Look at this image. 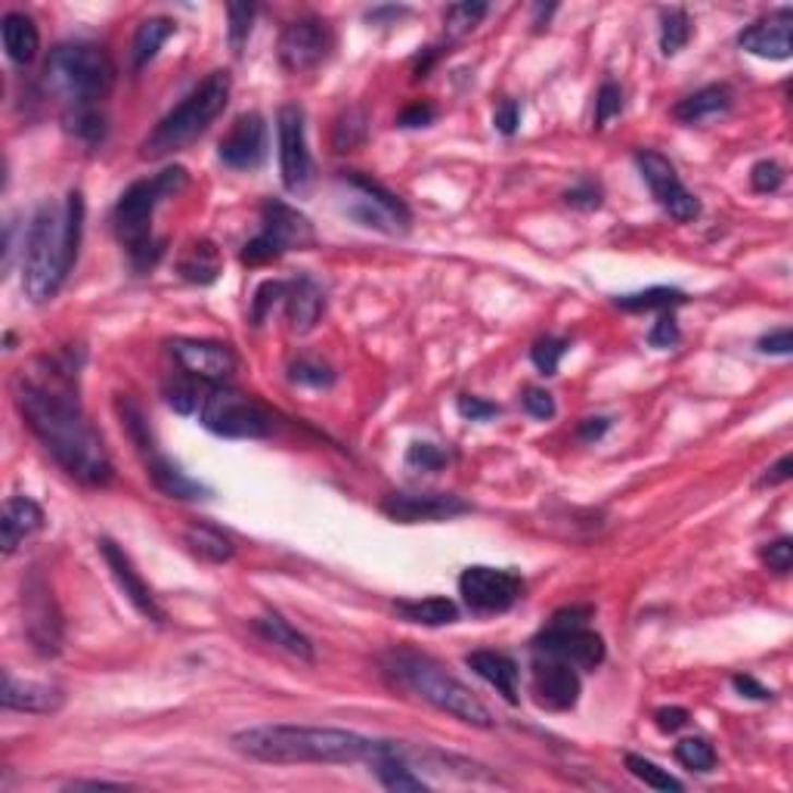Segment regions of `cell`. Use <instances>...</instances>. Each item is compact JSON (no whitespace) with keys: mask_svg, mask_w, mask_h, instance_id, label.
I'll return each instance as SVG.
<instances>
[{"mask_svg":"<svg viewBox=\"0 0 793 793\" xmlns=\"http://www.w3.org/2000/svg\"><path fill=\"white\" fill-rule=\"evenodd\" d=\"M47 372H22L13 382V400L25 425L38 437L53 462L84 486H106L116 478V465L106 441L72 391V372L44 363Z\"/></svg>","mask_w":793,"mask_h":793,"instance_id":"cell-1","label":"cell"},{"mask_svg":"<svg viewBox=\"0 0 793 793\" xmlns=\"http://www.w3.org/2000/svg\"><path fill=\"white\" fill-rule=\"evenodd\" d=\"M84 230V199L81 193H69L65 212H59L53 202H44L25 232V252H22V289L35 301H53L72 271Z\"/></svg>","mask_w":793,"mask_h":793,"instance_id":"cell-2","label":"cell"},{"mask_svg":"<svg viewBox=\"0 0 793 793\" xmlns=\"http://www.w3.org/2000/svg\"><path fill=\"white\" fill-rule=\"evenodd\" d=\"M232 750L257 762L298 766V762H360L372 754V741L345 729L323 725H254L230 737Z\"/></svg>","mask_w":793,"mask_h":793,"instance_id":"cell-3","label":"cell"},{"mask_svg":"<svg viewBox=\"0 0 793 793\" xmlns=\"http://www.w3.org/2000/svg\"><path fill=\"white\" fill-rule=\"evenodd\" d=\"M387 676L394 678L409 695L422 697L425 704L437 707L441 713H449L465 725L474 729H493V713L486 704L474 695L465 682L449 676L444 666L419 651H391L385 658Z\"/></svg>","mask_w":793,"mask_h":793,"instance_id":"cell-4","label":"cell"},{"mask_svg":"<svg viewBox=\"0 0 793 793\" xmlns=\"http://www.w3.org/2000/svg\"><path fill=\"white\" fill-rule=\"evenodd\" d=\"M183 187H187V171L183 168H165L161 175L131 183L116 202L112 227H116V236L121 239V245L131 254L136 271H146V267H153L155 261H158L161 242L153 239L155 208L165 199L180 193Z\"/></svg>","mask_w":793,"mask_h":793,"instance_id":"cell-5","label":"cell"},{"mask_svg":"<svg viewBox=\"0 0 793 793\" xmlns=\"http://www.w3.org/2000/svg\"><path fill=\"white\" fill-rule=\"evenodd\" d=\"M44 81L65 109L103 106L116 87V62L99 44H59L44 65Z\"/></svg>","mask_w":793,"mask_h":793,"instance_id":"cell-6","label":"cell"},{"mask_svg":"<svg viewBox=\"0 0 793 793\" xmlns=\"http://www.w3.org/2000/svg\"><path fill=\"white\" fill-rule=\"evenodd\" d=\"M230 72H212L199 87H193L183 103H177L168 116L155 124V131L143 140V158H168L187 149L193 140L212 128V121L230 103Z\"/></svg>","mask_w":793,"mask_h":793,"instance_id":"cell-7","label":"cell"},{"mask_svg":"<svg viewBox=\"0 0 793 793\" xmlns=\"http://www.w3.org/2000/svg\"><path fill=\"white\" fill-rule=\"evenodd\" d=\"M199 422L227 441H257V437H267L276 425L271 409L261 407L254 397L230 385L205 387Z\"/></svg>","mask_w":793,"mask_h":793,"instance_id":"cell-8","label":"cell"},{"mask_svg":"<svg viewBox=\"0 0 793 793\" xmlns=\"http://www.w3.org/2000/svg\"><path fill=\"white\" fill-rule=\"evenodd\" d=\"M592 617V608H564L558 611L549 629H542L533 639L537 654L564 660L574 670H596L604 663V639L586 626Z\"/></svg>","mask_w":793,"mask_h":793,"instance_id":"cell-9","label":"cell"},{"mask_svg":"<svg viewBox=\"0 0 793 793\" xmlns=\"http://www.w3.org/2000/svg\"><path fill=\"white\" fill-rule=\"evenodd\" d=\"M345 183L353 190V202H350L348 214L372 230L382 232H407L409 230V208L404 205L400 195L385 190L382 183L369 180V177L350 171L345 175Z\"/></svg>","mask_w":793,"mask_h":793,"instance_id":"cell-10","label":"cell"},{"mask_svg":"<svg viewBox=\"0 0 793 793\" xmlns=\"http://www.w3.org/2000/svg\"><path fill=\"white\" fill-rule=\"evenodd\" d=\"M459 592L474 614H503L521 599L524 582L512 570H496V567L478 564V567H468L459 577Z\"/></svg>","mask_w":793,"mask_h":793,"instance_id":"cell-11","label":"cell"},{"mask_svg":"<svg viewBox=\"0 0 793 793\" xmlns=\"http://www.w3.org/2000/svg\"><path fill=\"white\" fill-rule=\"evenodd\" d=\"M332 28L316 16H304L286 25L283 38H279V62L291 75H304L313 72L320 62H326L332 50Z\"/></svg>","mask_w":793,"mask_h":793,"instance_id":"cell-12","label":"cell"},{"mask_svg":"<svg viewBox=\"0 0 793 793\" xmlns=\"http://www.w3.org/2000/svg\"><path fill=\"white\" fill-rule=\"evenodd\" d=\"M636 161H639L641 177H645V183L651 187V195L658 199L660 208L670 214L673 220H678V224L695 220L697 214H700V202L685 190V183L678 180L673 161L663 158L660 153H654V149H641V153L636 155Z\"/></svg>","mask_w":793,"mask_h":793,"instance_id":"cell-13","label":"cell"},{"mask_svg":"<svg viewBox=\"0 0 793 793\" xmlns=\"http://www.w3.org/2000/svg\"><path fill=\"white\" fill-rule=\"evenodd\" d=\"M276 134H279V171L289 193H298L310 183L313 161H310L308 134H304V112L298 106H283L276 116Z\"/></svg>","mask_w":793,"mask_h":793,"instance_id":"cell-14","label":"cell"},{"mask_svg":"<svg viewBox=\"0 0 793 793\" xmlns=\"http://www.w3.org/2000/svg\"><path fill=\"white\" fill-rule=\"evenodd\" d=\"M530 670H533L530 673V695L537 700V707L549 710V713H564V710L577 707L580 676H577L574 666H567L564 660L537 654Z\"/></svg>","mask_w":793,"mask_h":793,"instance_id":"cell-15","label":"cell"},{"mask_svg":"<svg viewBox=\"0 0 793 793\" xmlns=\"http://www.w3.org/2000/svg\"><path fill=\"white\" fill-rule=\"evenodd\" d=\"M171 353L187 375L205 385H227V379L236 372V353L230 345H220V341L177 338L171 341Z\"/></svg>","mask_w":793,"mask_h":793,"instance_id":"cell-16","label":"cell"},{"mask_svg":"<svg viewBox=\"0 0 793 793\" xmlns=\"http://www.w3.org/2000/svg\"><path fill=\"white\" fill-rule=\"evenodd\" d=\"M261 224L264 230L257 232L261 239H267L276 254L283 257L286 252H308L316 245V232L304 214L291 208L279 199H267L261 208Z\"/></svg>","mask_w":793,"mask_h":793,"instance_id":"cell-17","label":"cell"},{"mask_svg":"<svg viewBox=\"0 0 793 793\" xmlns=\"http://www.w3.org/2000/svg\"><path fill=\"white\" fill-rule=\"evenodd\" d=\"M382 512L397 524H422L459 518L471 512V505L453 493H391L382 503Z\"/></svg>","mask_w":793,"mask_h":793,"instance_id":"cell-18","label":"cell"},{"mask_svg":"<svg viewBox=\"0 0 793 793\" xmlns=\"http://www.w3.org/2000/svg\"><path fill=\"white\" fill-rule=\"evenodd\" d=\"M220 161L232 171H254L267 155V124L257 112H245L232 121L227 136L220 140Z\"/></svg>","mask_w":793,"mask_h":793,"instance_id":"cell-19","label":"cell"},{"mask_svg":"<svg viewBox=\"0 0 793 793\" xmlns=\"http://www.w3.org/2000/svg\"><path fill=\"white\" fill-rule=\"evenodd\" d=\"M99 555L106 558V567L112 570V577H116V582L121 586V592L128 596V601L134 604L143 617L153 620V623H165V620H168L165 608L155 601L153 589H149L146 580L140 577V570H136L134 562H131V555H128L118 542L99 540Z\"/></svg>","mask_w":793,"mask_h":793,"instance_id":"cell-20","label":"cell"},{"mask_svg":"<svg viewBox=\"0 0 793 793\" xmlns=\"http://www.w3.org/2000/svg\"><path fill=\"white\" fill-rule=\"evenodd\" d=\"M25 626H28V639L35 641L40 654H59L62 648V623H59L57 608L50 599V589L40 580H32L25 589Z\"/></svg>","mask_w":793,"mask_h":793,"instance_id":"cell-21","label":"cell"},{"mask_svg":"<svg viewBox=\"0 0 793 793\" xmlns=\"http://www.w3.org/2000/svg\"><path fill=\"white\" fill-rule=\"evenodd\" d=\"M737 44L762 59H791L793 53V13L778 10L769 20L754 22L747 32H741Z\"/></svg>","mask_w":793,"mask_h":793,"instance_id":"cell-22","label":"cell"},{"mask_svg":"<svg viewBox=\"0 0 793 793\" xmlns=\"http://www.w3.org/2000/svg\"><path fill=\"white\" fill-rule=\"evenodd\" d=\"M3 707L7 710H20V713H57L65 704V695L57 685H44V682H32V678H16L13 673H3Z\"/></svg>","mask_w":793,"mask_h":793,"instance_id":"cell-23","label":"cell"},{"mask_svg":"<svg viewBox=\"0 0 793 793\" xmlns=\"http://www.w3.org/2000/svg\"><path fill=\"white\" fill-rule=\"evenodd\" d=\"M468 670L474 676H481L486 685H493L500 695H503L505 704H518V663L508 658V654H500V651H471L468 658Z\"/></svg>","mask_w":793,"mask_h":793,"instance_id":"cell-24","label":"cell"},{"mask_svg":"<svg viewBox=\"0 0 793 793\" xmlns=\"http://www.w3.org/2000/svg\"><path fill=\"white\" fill-rule=\"evenodd\" d=\"M283 304H286V316H289L291 329L298 335H304V332H310L320 323V316L326 310V298H323V289L310 276H301L291 286H286Z\"/></svg>","mask_w":793,"mask_h":793,"instance_id":"cell-25","label":"cell"},{"mask_svg":"<svg viewBox=\"0 0 793 793\" xmlns=\"http://www.w3.org/2000/svg\"><path fill=\"white\" fill-rule=\"evenodd\" d=\"M44 524V512L35 500L28 496H10L3 503V518H0V530H3V555H13L20 549L25 537H32Z\"/></svg>","mask_w":793,"mask_h":793,"instance_id":"cell-26","label":"cell"},{"mask_svg":"<svg viewBox=\"0 0 793 793\" xmlns=\"http://www.w3.org/2000/svg\"><path fill=\"white\" fill-rule=\"evenodd\" d=\"M146 471L153 478L155 490H161L171 500H205L208 496V486L193 481L180 465L171 462L168 456H161L158 449L153 456H146Z\"/></svg>","mask_w":793,"mask_h":793,"instance_id":"cell-27","label":"cell"},{"mask_svg":"<svg viewBox=\"0 0 793 793\" xmlns=\"http://www.w3.org/2000/svg\"><path fill=\"white\" fill-rule=\"evenodd\" d=\"M0 35H3V50H7L10 62L28 65L32 59L38 57L40 35L32 16H25V13H7L3 22H0Z\"/></svg>","mask_w":793,"mask_h":793,"instance_id":"cell-28","label":"cell"},{"mask_svg":"<svg viewBox=\"0 0 793 793\" xmlns=\"http://www.w3.org/2000/svg\"><path fill=\"white\" fill-rule=\"evenodd\" d=\"M729 106H732V91L725 84H710V87L697 91L688 99H682L676 109H673V116L682 124H700L707 118L729 112Z\"/></svg>","mask_w":793,"mask_h":793,"instance_id":"cell-29","label":"cell"},{"mask_svg":"<svg viewBox=\"0 0 793 793\" xmlns=\"http://www.w3.org/2000/svg\"><path fill=\"white\" fill-rule=\"evenodd\" d=\"M254 629L271 641V645H276V648H283L286 654H291V658L313 660V645H310V639L304 633H298L286 617H279V614H264V617L254 620Z\"/></svg>","mask_w":793,"mask_h":793,"instance_id":"cell-30","label":"cell"},{"mask_svg":"<svg viewBox=\"0 0 793 793\" xmlns=\"http://www.w3.org/2000/svg\"><path fill=\"white\" fill-rule=\"evenodd\" d=\"M180 276L187 283H195V286H212L214 279L220 276V252H217V245L208 242V239L193 242L180 257Z\"/></svg>","mask_w":793,"mask_h":793,"instance_id":"cell-31","label":"cell"},{"mask_svg":"<svg viewBox=\"0 0 793 793\" xmlns=\"http://www.w3.org/2000/svg\"><path fill=\"white\" fill-rule=\"evenodd\" d=\"M183 540L190 545V552L199 555L202 562H212V564H224L232 558V540L224 533V530H217L212 524H193V527H187V533H183Z\"/></svg>","mask_w":793,"mask_h":793,"instance_id":"cell-32","label":"cell"},{"mask_svg":"<svg viewBox=\"0 0 793 793\" xmlns=\"http://www.w3.org/2000/svg\"><path fill=\"white\" fill-rule=\"evenodd\" d=\"M397 614L409 623H422V626H446L459 617V608H456V601L444 599V596H431V599L397 601Z\"/></svg>","mask_w":793,"mask_h":793,"instance_id":"cell-33","label":"cell"},{"mask_svg":"<svg viewBox=\"0 0 793 793\" xmlns=\"http://www.w3.org/2000/svg\"><path fill=\"white\" fill-rule=\"evenodd\" d=\"M62 124L65 131L87 143V146H97L106 140V116L99 106H77V109H65L62 112Z\"/></svg>","mask_w":793,"mask_h":793,"instance_id":"cell-34","label":"cell"},{"mask_svg":"<svg viewBox=\"0 0 793 793\" xmlns=\"http://www.w3.org/2000/svg\"><path fill=\"white\" fill-rule=\"evenodd\" d=\"M175 35V22L165 20V16H155V20H146L134 35V65L143 69L149 59H155V53L161 50V44Z\"/></svg>","mask_w":793,"mask_h":793,"instance_id":"cell-35","label":"cell"},{"mask_svg":"<svg viewBox=\"0 0 793 793\" xmlns=\"http://www.w3.org/2000/svg\"><path fill=\"white\" fill-rule=\"evenodd\" d=\"M685 301V295L670 286H654V289L636 291V295H623L617 298L620 310H629V313H641V310H670L678 308Z\"/></svg>","mask_w":793,"mask_h":793,"instance_id":"cell-36","label":"cell"},{"mask_svg":"<svg viewBox=\"0 0 793 793\" xmlns=\"http://www.w3.org/2000/svg\"><path fill=\"white\" fill-rule=\"evenodd\" d=\"M205 382H199V379H193V375H177V379H171L168 385H165V397H168V404L175 407V412H180V416H190V412H195V409L202 407V397H205Z\"/></svg>","mask_w":793,"mask_h":793,"instance_id":"cell-37","label":"cell"},{"mask_svg":"<svg viewBox=\"0 0 793 793\" xmlns=\"http://www.w3.org/2000/svg\"><path fill=\"white\" fill-rule=\"evenodd\" d=\"M692 38V20L685 10H666L660 20V50L663 57H676Z\"/></svg>","mask_w":793,"mask_h":793,"instance_id":"cell-38","label":"cell"},{"mask_svg":"<svg viewBox=\"0 0 793 793\" xmlns=\"http://www.w3.org/2000/svg\"><path fill=\"white\" fill-rule=\"evenodd\" d=\"M486 3H453V7H446L444 10V25L446 32L453 35V38H459V35H468V32H474L481 20L486 16Z\"/></svg>","mask_w":793,"mask_h":793,"instance_id":"cell-39","label":"cell"},{"mask_svg":"<svg viewBox=\"0 0 793 793\" xmlns=\"http://www.w3.org/2000/svg\"><path fill=\"white\" fill-rule=\"evenodd\" d=\"M626 769L639 778L641 784H648V788H654V791H682V781L673 778V774L666 772V769H660L654 766L651 759H645V756H636L629 754L626 756Z\"/></svg>","mask_w":793,"mask_h":793,"instance_id":"cell-40","label":"cell"},{"mask_svg":"<svg viewBox=\"0 0 793 793\" xmlns=\"http://www.w3.org/2000/svg\"><path fill=\"white\" fill-rule=\"evenodd\" d=\"M676 759L692 769V772H713L717 766V750L704 737H685L676 744Z\"/></svg>","mask_w":793,"mask_h":793,"instance_id":"cell-41","label":"cell"},{"mask_svg":"<svg viewBox=\"0 0 793 793\" xmlns=\"http://www.w3.org/2000/svg\"><path fill=\"white\" fill-rule=\"evenodd\" d=\"M567 353V341L564 338H540L533 350H530V360H533V367L540 369L542 375H555L558 372V363H562V357Z\"/></svg>","mask_w":793,"mask_h":793,"instance_id":"cell-42","label":"cell"},{"mask_svg":"<svg viewBox=\"0 0 793 793\" xmlns=\"http://www.w3.org/2000/svg\"><path fill=\"white\" fill-rule=\"evenodd\" d=\"M227 16H230V44L236 53H242V44L252 35V20L254 7L252 3H230L227 7Z\"/></svg>","mask_w":793,"mask_h":793,"instance_id":"cell-43","label":"cell"},{"mask_svg":"<svg viewBox=\"0 0 793 793\" xmlns=\"http://www.w3.org/2000/svg\"><path fill=\"white\" fill-rule=\"evenodd\" d=\"M623 109V94L614 81H604L599 91V99H596V128H604L608 121L614 116H620Z\"/></svg>","mask_w":793,"mask_h":793,"instance_id":"cell-44","label":"cell"},{"mask_svg":"<svg viewBox=\"0 0 793 793\" xmlns=\"http://www.w3.org/2000/svg\"><path fill=\"white\" fill-rule=\"evenodd\" d=\"M291 382L310 387H323L332 385L335 375H332L329 367H323V363H316V360H298V363L291 367Z\"/></svg>","mask_w":793,"mask_h":793,"instance_id":"cell-45","label":"cell"},{"mask_svg":"<svg viewBox=\"0 0 793 793\" xmlns=\"http://www.w3.org/2000/svg\"><path fill=\"white\" fill-rule=\"evenodd\" d=\"M762 562L769 570H774L778 577H784V574H791L793 567V542L788 537H781V540L769 542L766 549H762Z\"/></svg>","mask_w":793,"mask_h":793,"instance_id":"cell-46","label":"cell"},{"mask_svg":"<svg viewBox=\"0 0 793 793\" xmlns=\"http://www.w3.org/2000/svg\"><path fill=\"white\" fill-rule=\"evenodd\" d=\"M407 462L412 468H422V471H437V468H444L449 462V456L434 444H412L407 453Z\"/></svg>","mask_w":793,"mask_h":793,"instance_id":"cell-47","label":"cell"},{"mask_svg":"<svg viewBox=\"0 0 793 793\" xmlns=\"http://www.w3.org/2000/svg\"><path fill=\"white\" fill-rule=\"evenodd\" d=\"M750 183H754L756 193H774L781 183H784V168L778 161H756L754 171H750Z\"/></svg>","mask_w":793,"mask_h":793,"instance_id":"cell-48","label":"cell"},{"mask_svg":"<svg viewBox=\"0 0 793 793\" xmlns=\"http://www.w3.org/2000/svg\"><path fill=\"white\" fill-rule=\"evenodd\" d=\"M286 298V283H264L261 289L254 291V301H252V320L254 323H261L267 313L273 310L276 301H283Z\"/></svg>","mask_w":793,"mask_h":793,"instance_id":"cell-49","label":"cell"},{"mask_svg":"<svg viewBox=\"0 0 793 793\" xmlns=\"http://www.w3.org/2000/svg\"><path fill=\"white\" fill-rule=\"evenodd\" d=\"M564 202L574 205V208H582V212H592L601 205V187L596 180H580L574 190L564 193Z\"/></svg>","mask_w":793,"mask_h":793,"instance_id":"cell-50","label":"cell"},{"mask_svg":"<svg viewBox=\"0 0 793 793\" xmlns=\"http://www.w3.org/2000/svg\"><path fill=\"white\" fill-rule=\"evenodd\" d=\"M524 409H527V416H533V419H552L555 416V400H552V394L549 391H542V387H527L524 391Z\"/></svg>","mask_w":793,"mask_h":793,"instance_id":"cell-51","label":"cell"},{"mask_svg":"<svg viewBox=\"0 0 793 793\" xmlns=\"http://www.w3.org/2000/svg\"><path fill=\"white\" fill-rule=\"evenodd\" d=\"M648 341H651L654 348H673L678 341L676 316H673V313H663L658 323H654V329L648 332Z\"/></svg>","mask_w":793,"mask_h":793,"instance_id":"cell-52","label":"cell"},{"mask_svg":"<svg viewBox=\"0 0 793 793\" xmlns=\"http://www.w3.org/2000/svg\"><path fill=\"white\" fill-rule=\"evenodd\" d=\"M459 412H462L465 419H471V422H484V419H493L500 407L496 404H486L481 397H462L459 400Z\"/></svg>","mask_w":793,"mask_h":793,"instance_id":"cell-53","label":"cell"},{"mask_svg":"<svg viewBox=\"0 0 793 793\" xmlns=\"http://www.w3.org/2000/svg\"><path fill=\"white\" fill-rule=\"evenodd\" d=\"M759 350L762 353H778V357H788L793 350V335L791 329H774L769 335L759 338Z\"/></svg>","mask_w":793,"mask_h":793,"instance_id":"cell-54","label":"cell"},{"mask_svg":"<svg viewBox=\"0 0 793 793\" xmlns=\"http://www.w3.org/2000/svg\"><path fill=\"white\" fill-rule=\"evenodd\" d=\"M518 121H521V109H518V103H515V99H505V103H500V109H496V116H493V124H496L503 134H515V131H518Z\"/></svg>","mask_w":793,"mask_h":793,"instance_id":"cell-55","label":"cell"},{"mask_svg":"<svg viewBox=\"0 0 793 793\" xmlns=\"http://www.w3.org/2000/svg\"><path fill=\"white\" fill-rule=\"evenodd\" d=\"M658 719V729L660 732H678L682 725H688V710H682V707H663L654 713Z\"/></svg>","mask_w":793,"mask_h":793,"instance_id":"cell-56","label":"cell"},{"mask_svg":"<svg viewBox=\"0 0 793 793\" xmlns=\"http://www.w3.org/2000/svg\"><path fill=\"white\" fill-rule=\"evenodd\" d=\"M434 118V109L428 103H412L409 109L400 112V128H422Z\"/></svg>","mask_w":793,"mask_h":793,"instance_id":"cell-57","label":"cell"},{"mask_svg":"<svg viewBox=\"0 0 793 793\" xmlns=\"http://www.w3.org/2000/svg\"><path fill=\"white\" fill-rule=\"evenodd\" d=\"M791 478H793V459H791V456H781V459H778V465H772V468H769V474H766V478L759 481V486L788 484Z\"/></svg>","mask_w":793,"mask_h":793,"instance_id":"cell-58","label":"cell"},{"mask_svg":"<svg viewBox=\"0 0 793 793\" xmlns=\"http://www.w3.org/2000/svg\"><path fill=\"white\" fill-rule=\"evenodd\" d=\"M732 682H735V688L744 697H754V700H769V697H772V692H769V688H762L754 676H735Z\"/></svg>","mask_w":793,"mask_h":793,"instance_id":"cell-59","label":"cell"},{"mask_svg":"<svg viewBox=\"0 0 793 793\" xmlns=\"http://www.w3.org/2000/svg\"><path fill=\"white\" fill-rule=\"evenodd\" d=\"M611 428V422L608 419H582L580 422V437L582 441H599L601 434Z\"/></svg>","mask_w":793,"mask_h":793,"instance_id":"cell-60","label":"cell"},{"mask_svg":"<svg viewBox=\"0 0 793 793\" xmlns=\"http://www.w3.org/2000/svg\"><path fill=\"white\" fill-rule=\"evenodd\" d=\"M84 788H121L118 781H72L69 791H84Z\"/></svg>","mask_w":793,"mask_h":793,"instance_id":"cell-61","label":"cell"}]
</instances>
